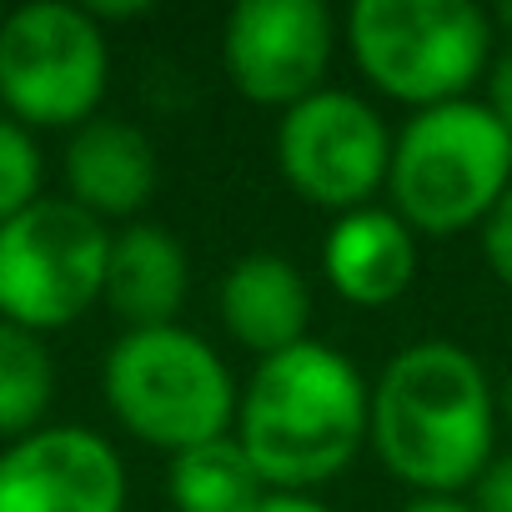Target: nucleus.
I'll list each match as a JSON object with an SVG mask.
<instances>
[{
	"label": "nucleus",
	"mask_w": 512,
	"mask_h": 512,
	"mask_svg": "<svg viewBox=\"0 0 512 512\" xmlns=\"http://www.w3.org/2000/svg\"><path fill=\"white\" fill-rule=\"evenodd\" d=\"M367 442L417 497L472 487L497 442V392L482 362L442 337L402 347L372 387Z\"/></svg>",
	"instance_id": "nucleus-1"
},
{
	"label": "nucleus",
	"mask_w": 512,
	"mask_h": 512,
	"mask_svg": "<svg viewBox=\"0 0 512 512\" xmlns=\"http://www.w3.org/2000/svg\"><path fill=\"white\" fill-rule=\"evenodd\" d=\"M372 387L337 347L307 337L262 357L236 402V442L272 492L332 482L367 442Z\"/></svg>",
	"instance_id": "nucleus-2"
},
{
	"label": "nucleus",
	"mask_w": 512,
	"mask_h": 512,
	"mask_svg": "<svg viewBox=\"0 0 512 512\" xmlns=\"http://www.w3.org/2000/svg\"><path fill=\"white\" fill-rule=\"evenodd\" d=\"M512 186V136L487 101H447L412 111L392 136L387 191L392 211L427 236L482 226Z\"/></svg>",
	"instance_id": "nucleus-3"
},
{
	"label": "nucleus",
	"mask_w": 512,
	"mask_h": 512,
	"mask_svg": "<svg viewBox=\"0 0 512 512\" xmlns=\"http://www.w3.org/2000/svg\"><path fill=\"white\" fill-rule=\"evenodd\" d=\"M101 387L116 422L171 457L236 427L241 392L216 347L186 327L121 332L106 352Z\"/></svg>",
	"instance_id": "nucleus-4"
},
{
	"label": "nucleus",
	"mask_w": 512,
	"mask_h": 512,
	"mask_svg": "<svg viewBox=\"0 0 512 512\" xmlns=\"http://www.w3.org/2000/svg\"><path fill=\"white\" fill-rule=\"evenodd\" d=\"M362 76L402 106H447L492 61V16L472 0H357L347 16Z\"/></svg>",
	"instance_id": "nucleus-5"
},
{
	"label": "nucleus",
	"mask_w": 512,
	"mask_h": 512,
	"mask_svg": "<svg viewBox=\"0 0 512 512\" xmlns=\"http://www.w3.org/2000/svg\"><path fill=\"white\" fill-rule=\"evenodd\" d=\"M111 231L71 196H36L0 221V322L71 327L106 292Z\"/></svg>",
	"instance_id": "nucleus-6"
},
{
	"label": "nucleus",
	"mask_w": 512,
	"mask_h": 512,
	"mask_svg": "<svg viewBox=\"0 0 512 512\" xmlns=\"http://www.w3.org/2000/svg\"><path fill=\"white\" fill-rule=\"evenodd\" d=\"M111 76L101 21L71 0H31L0 21V101L21 126H81Z\"/></svg>",
	"instance_id": "nucleus-7"
},
{
	"label": "nucleus",
	"mask_w": 512,
	"mask_h": 512,
	"mask_svg": "<svg viewBox=\"0 0 512 512\" xmlns=\"http://www.w3.org/2000/svg\"><path fill=\"white\" fill-rule=\"evenodd\" d=\"M277 166L297 196L347 216L387 186L392 131L362 96L322 86L282 111Z\"/></svg>",
	"instance_id": "nucleus-8"
},
{
	"label": "nucleus",
	"mask_w": 512,
	"mask_h": 512,
	"mask_svg": "<svg viewBox=\"0 0 512 512\" xmlns=\"http://www.w3.org/2000/svg\"><path fill=\"white\" fill-rule=\"evenodd\" d=\"M332 41L322 0H241L221 26V66L246 101L287 111L322 91Z\"/></svg>",
	"instance_id": "nucleus-9"
},
{
	"label": "nucleus",
	"mask_w": 512,
	"mask_h": 512,
	"mask_svg": "<svg viewBox=\"0 0 512 512\" xmlns=\"http://www.w3.org/2000/svg\"><path fill=\"white\" fill-rule=\"evenodd\" d=\"M0 512H126V467L91 427H36L0 452Z\"/></svg>",
	"instance_id": "nucleus-10"
},
{
	"label": "nucleus",
	"mask_w": 512,
	"mask_h": 512,
	"mask_svg": "<svg viewBox=\"0 0 512 512\" xmlns=\"http://www.w3.org/2000/svg\"><path fill=\"white\" fill-rule=\"evenodd\" d=\"M216 312L231 342H241L256 357H277L297 342H307L312 322V287L297 262L277 251H251L216 287Z\"/></svg>",
	"instance_id": "nucleus-11"
},
{
	"label": "nucleus",
	"mask_w": 512,
	"mask_h": 512,
	"mask_svg": "<svg viewBox=\"0 0 512 512\" xmlns=\"http://www.w3.org/2000/svg\"><path fill=\"white\" fill-rule=\"evenodd\" d=\"M322 272L352 307H387L417 277V231L392 206H357L332 221Z\"/></svg>",
	"instance_id": "nucleus-12"
},
{
	"label": "nucleus",
	"mask_w": 512,
	"mask_h": 512,
	"mask_svg": "<svg viewBox=\"0 0 512 512\" xmlns=\"http://www.w3.org/2000/svg\"><path fill=\"white\" fill-rule=\"evenodd\" d=\"M66 181L71 201L86 206L96 221L136 216L156 191V146L141 126L121 116H91L71 131Z\"/></svg>",
	"instance_id": "nucleus-13"
},
{
	"label": "nucleus",
	"mask_w": 512,
	"mask_h": 512,
	"mask_svg": "<svg viewBox=\"0 0 512 512\" xmlns=\"http://www.w3.org/2000/svg\"><path fill=\"white\" fill-rule=\"evenodd\" d=\"M186 282H191V262H186V246L176 241V231L156 221H131L111 236L101 297L126 322V332L176 327Z\"/></svg>",
	"instance_id": "nucleus-14"
},
{
	"label": "nucleus",
	"mask_w": 512,
	"mask_h": 512,
	"mask_svg": "<svg viewBox=\"0 0 512 512\" xmlns=\"http://www.w3.org/2000/svg\"><path fill=\"white\" fill-rule=\"evenodd\" d=\"M166 492L176 512H251L272 487L262 482L236 432H226L216 442L176 452L166 472Z\"/></svg>",
	"instance_id": "nucleus-15"
},
{
	"label": "nucleus",
	"mask_w": 512,
	"mask_h": 512,
	"mask_svg": "<svg viewBox=\"0 0 512 512\" xmlns=\"http://www.w3.org/2000/svg\"><path fill=\"white\" fill-rule=\"evenodd\" d=\"M56 392V367L41 332L0 322V432L26 437L46 417Z\"/></svg>",
	"instance_id": "nucleus-16"
},
{
	"label": "nucleus",
	"mask_w": 512,
	"mask_h": 512,
	"mask_svg": "<svg viewBox=\"0 0 512 512\" xmlns=\"http://www.w3.org/2000/svg\"><path fill=\"white\" fill-rule=\"evenodd\" d=\"M41 196V146L31 126L0 116V221H11Z\"/></svg>",
	"instance_id": "nucleus-17"
},
{
	"label": "nucleus",
	"mask_w": 512,
	"mask_h": 512,
	"mask_svg": "<svg viewBox=\"0 0 512 512\" xmlns=\"http://www.w3.org/2000/svg\"><path fill=\"white\" fill-rule=\"evenodd\" d=\"M482 256H487V267L497 272V282L512 287V186L492 206V216L482 221Z\"/></svg>",
	"instance_id": "nucleus-18"
},
{
	"label": "nucleus",
	"mask_w": 512,
	"mask_h": 512,
	"mask_svg": "<svg viewBox=\"0 0 512 512\" xmlns=\"http://www.w3.org/2000/svg\"><path fill=\"white\" fill-rule=\"evenodd\" d=\"M472 512H512V452H492V462L472 482Z\"/></svg>",
	"instance_id": "nucleus-19"
},
{
	"label": "nucleus",
	"mask_w": 512,
	"mask_h": 512,
	"mask_svg": "<svg viewBox=\"0 0 512 512\" xmlns=\"http://www.w3.org/2000/svg\"><path fill=\"white\" fill-rule=\"evenodd\" d=\"M487 111L502 121V131L512 136V46L492 61L487 71Z\"/></svg>",
	"instance_id": "nucleus-20"
},
{
	"label": "nucleus",
	"mask_w": 512,
	"mask_h": 512,
	"mask_svg": "<svg viewBox=\"0 0 512 512\" xmlns=\"http://www.w3.org/2000/svg\"><path fill=\"white\" fill-rule=\"evenodd\" d=\"M251 512H332L327 502H317L312 492H267Z\"/></svg>",
	"instance_id": "nucleus-21"
},
{
	"label": "nucleus",
	"mask_w": 512,
	"mask_h": 512,
	"mask_svg": "<svg viewBox=\"0 0 512 512\" xmlns=\"http://www.w3.org/2000/svg\"><path fill=\"white\" fill-rule=\"evenodd\" d=\"M402 512H472V502H462V497H412Z\"/></svg>",
	"instance_id": "nucleus-22"
},
{
	"label": "nucleus",
	"mask_w": 512,
	"mask_h": 512,
	"mask_svg": "<svg viewBox=\"0 0 512 512\" xmlns=\"http://www.w3.org/2000/svg\"><path fill=\"white\" fill-rule=\"evenodd\" d=\"M497 412L507 417V427H512V377L502 382V392H497Z\"/></svg>",
	"instance_id": "nucleus-23"
},
{
	"label": "nucleus",
	"mask_w": 512,
	"mask_h": 512,
	"mask_svg": "<svg viewBox=\"0 0 512 512\" xmlns=\"http://www.w3.org/2000/svg\"><path fill=\"white\" fill-rule=\"evenodd\" d=\"M497 21H502V26H507V31H512V0H507V6H502V11H497Z\"/></svg>",
	"instance_id": "nucleus-24"
},
{
	"label": "nucleus",
	"mask_w": 512,
	"mask_h": 512,
	"mask_svg": "<svg viewBox=\"0 0 512 512\" xmlns=\"http://www.w3.org/2000/svg\"><path fill=\"white\" fill-rule=\"evenodd\" d=\"M0 21H6V11H0Z\"/></svg>",
	"instance_id": "nucleus-25"
}]
</instances>
